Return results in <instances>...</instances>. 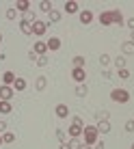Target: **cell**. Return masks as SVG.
Segmentation results:
<instances>
[{"instance_id": "6da1fadb", "label": "cell", "mask_w": 134, "mask_h": 149, "mask_svg": "<svg viewBox=\"0 0 134 149\" xmlns=\"http://www.w3.org/2000/svg\"><path fill=\"white\" fill-rule=\"evenodd\" d=\"M82 134H84V145H95L97 143V134H100V132H97V127L95 125H84V132H82Z\"/></svg>"}, {"instance_id": "7a4b0ae2", "label": "cell", "mask_w": 134, "mask_h": 149, "mask_svg": "<svg viewBox=\"0 0 134 149\" xmlns=\"http://www.w3.org/2000/svg\"><path fill=\"white\" fill-rule=\"evenodd\" d=\"M110 100L117 102V104H128L130 102V93L126 89H112L110 91Z\"/></svg>"}, {"instance_id": "3957f363", "label": "cell", "mask_w": 134, "mask_h": 149, "mask_svg": "<svg viewBox=\"0 0 134 149\" xmlns=\"http://www.w3.org/2000/svg\"><path fill=\"white\" fill-rule=\"evenodd\" d=\"M71 78H74L78 84H82V82L87 80V74H84V67H74L71 69Z\"/></svg>"}, {"instance_id": "277c9868", "label": "cell", "mask_w": 134, "mask_h": 149, "mask_svg": "<svg viewBox=\"0 0 134 149\" xmlns=\"http://www.w3.org/2000/svg\"><path fill=\"white\" fill-rule=\"evenodd\" d=\"M15 95V91H13V86H7V84H2L0 86V100H4V102H11V97Z\"/></svg>"}, {"instance_id": "5b68a950", "label": "cell", "mask_w": 134, "mask_h": 149, "mask_svg": "<svg viewBox=\"0 0 134 149\" xmlns=\"http://www.w3.org/2000/svg\"><path fill=\"white\" fill-rule=\"evenodd\" d=\"M45 30H48V24H45V22H41V19H37V22L33 24V33L37 35V37L45 35Z\"/></svg>"}, {"instance_id": "8992f818", "label": "cell", "mask_w": 134, "mask_h": 149, "mask_svg": "<svg viewBox=\"0 0 134 149\" xmlns=\"http://www.w3.org/2000/svg\"><path fill=\"white\" fill-rule=\"evenodd\" d=\"M33 52L37 56H43L45 52H48V43H45V41H37V43L33 45Z\"/></svg>"}, {"instance_id": "52a82bcc", "label": "cell", "mask_w": 134, "mask_h": 149, "mask_svg": "<svg viewBox=\"0 0 134 149\" xmlns=\"http://www.w3.org/2000/svg\"><path fill=\"white\" fill-rule=\"evenodd\" d=\"M100 24H102V26H110V24H112V9H110V11L100 13Z\"/></svg>"}, {"instance_id": "ba28073f", "label": "cell", "mask_w": 134, "mask_h": 149, "mask_svg": "<svg viewBox=\"0 0 134 149\" xmlns=\"http://www.w3.org/2000/svg\"><path fill=\"white\" fill-rule=\"evenodd\" d=\"M54 115L59 117V119H65V117L69 115V108H67V104H59V106L54 108Z\"/></svg>"}, {"instance_id": "9c48e42d", "label": "cell", "mask_w": 134, "mask_h": 149, "mask_svg": "<svg viewBox=\"0 0 134 149\" xmlns=\"http://www.w3.org/2000/svg\"><path fill=\"white\" fill-rule=\"evenodd\" d=\"M67 132H69V136H71V138H78L82 132H84V127H82V125H74V123H71Z\"/></svg>"}, {"instance_id": "30bf717a", "label": "cell", "mask_w": 134, "mask_h": 149, "mask_svg": "<svg viewBox=\"0 0 134 149\" xmlns=\"http://www.w3.org/2000/svg\"><path fill=\"white\" fill-rule=\"evenodd\" d=\"M121 52L123 54H134V41L132 39H128V41L121 43Z\"/></svg>"}, {"instance_id": "8fae6325", "label": "cell", "mask_w": 134, "mask_h": 149, "mask_svg": "<svg viewBox=\"0 0 134 149\" xmlns=\"http://www.w3.org/2000/svg\"><path fill=\"white\" fill-rule=\"evenodd\" d=\"M91 22H93V13L87 11V9L80 11V24H91Z\"/></svg>"}, {"instance_id": "7c38bea8", "label": "cell", "mask_w": 134, "mask_h": 149, "mask_svg": "<svg viewBox=\"0 0 134 149\" xmlns=\"http://www.w3.org/2000/svg\"><path fill=\"white\" fill-rule=\"evenodd\" d=\"M65 11L67 13H78L80 9H78V2H76V0H67L65 2Z\"/></svg>"}, {"instance_id": "4fadbf2b", "label": "cell", "mask_w": 134, "mask_h": 149, "mask_svg": "<svg viewBox=\"0 0 134 149\" xmlns=\"http://www.w3.org/2000/svg\"><path fill=\"white\" fill-rule=\"evenodd\" d=\"M48 50H52V52L61 50V39H59V37H50V41H48Z\"/></svg>"}, {"instance_id": "5bb4252c", "label": "cell", "mask_w": 134, "mask_h": 149, "mask_svg": "<svg viewBox=\"0 0 134 149\" xmlns=\"http://www.w3.org/2000/svg\"><path fill=\"white\" fill-rule=\"evenodd\" d=\"M45 86H48V78H45V76H39V78L35 80V89H37V91H43Z\"/></svg>"}, {"instance_id": "9a60e30c", "label": "cell", "mask_w": 134, "mask_h": 149, "mask_svg": "<svg viewBox=\"0 0 134 149\" xmlns=\"http://www.w3.org/2000/svg\"><path fill=\"white\" fill-rule=\"evenodd\" d=\"M15 9H17V11H30V2L28 0H17V2H15Z\"/></svg>"}, {"instance_id": "2e32d148", "label": "cell", "mask_w": 134, "mask_h": 149, "mask_svg": "<svg viewBox=\"0 0 134 149\" xmlns=\"http://www.w3.org/2000/svg\"><path fill=\"white\" fill-rule=\"evenodd\" d=\"M13 86H15V91H20V93H22V91H26V80L24 78H15V82H13Z\"/></svg>"}, {"instance_id": "e0dca14e", "label": "cell", "mask_w": 134, "mask_h": 149, "mask_svg": "<svg viewBox=\"0 0 134 149\" xmlns=\"http://www.w3.org/2000/svg\"><path fill=\"white\" fill-rule=\"evenodd\" d=\"M95 127H97V132H102V134H108V132H110V121H100Z\"/></svg>"}, {"instance_id": "ac0fdd59", "label": "cell", "mask_w": 134, "mask_h": 149, "mask_svg": "<svg viewBox=\"0 0 134 149\" xmlns=\"http://www.w3.org/2000/svg\"><path fill=\"white\" fill-rule=\"evenodd\" d=\"M2 82H4L7 86H11L13 82H15V74H13V71H4V76H2Z\"/></svg>"}, {"instance_id": "d6986e66", "label": "cell", "mask_w": 134, "mask_h": 149, "mask_svg": "<svg viewBox=\"0 0 134 149\" xmlns=\"http://www.w3.org/2000/svg\"><path fill=\"white\" fill-rule=\"evenodd\" d=\"M20 30H22L24 35H33V24H30V22H24V19H22V22H20Z\"/></svg>"}, {"instance_id": "ffe728a7", "label": "cell", "mask_w": 134, "mask_h": 149, "mask_svg": "<svg viewBox=\"0 0 134 149\" xmlns=\"http://www.w3.org/2000/svg\"><path fill=\"white\" fill-rule=\"evenodd\" d=\"M11 110H13L11 102H4V100H0V112H2V115H9Z\"/></svg>"}, {"instance_id": "44dd1931", "label": "cell", "mask_w": 134, "mask_h": 149, "mask_svg": "<svg viewBox=\"0 0 134 149\" xmlns=\"http://www.w3.org/2000/svg\"><path fill=\"white\" fill-rule=\"evenodd\" d=\"M112 24H117V26L123 24V15H121V11H117V9H112Z\"/></svg>"}, {"instance_id": "7402d4cb", "label": "cell", "mask_w": 134, "mask_h": 149, "mask_svg": "<svg viewBox=\"0 0 134 149\" xmlns=\"http://www.w3.org/2000/svg\"><path fill=\"white\" fill-rule=\"evenodd\" d=\"M82 145H84V143H82L80 138H71V141L67 143V149H82Z\"/></svg>"}, {"instance_id": "603a6c76", "label": "cell", "mask_w": 134, "mask_h": 149, "mask_svg": "<svg viewBox=\"0 0 134 149\" xmlns=\"http://www.w3.org/2000/svg\"><path fill=\"white\" fill-rule=\"evenodd\" d=\"M87 93H89V89H87V84H84V82L76 86V95H78V97H87Z\"/></svg>"}, {"instance_id": "cb8c5ba5", "label": "cell", "mask_w": 134, "mask_h": 149, "mask_svg": "<svg viewBox=\"0 0 134 149\" xmlns=\"http://www.w3.org/2000/svg\"><path fill=\"white\" fill-rule=\"evenodd\" d=\"M39 9H41V11H45V13H50V11H54V7H52V2H48V0H41V2H39Z\"/></svg>"}, {"instance_id": "d4e9b609", "label": "cell", "mask_w": 134, "mask_h": 149, "mask_svg": "<svg viewBox=\"0 0 134 149\" xmlns=\"http://www.w3.org/2000/svg\"><path fill=\"white\" fill-rule=\"evenodd\" d=\"M108 117H110V112H108V110H100L95 115V121L97 123H100V121H108Z\"/></svg>"}, {"instance_id": "484cf974", "label": "cell", "mask_w": 134, "mask_h": 149, "mask_svg": "<svg viewBox=\"0 0 134 149\" xmlns=\"http://www.w3.org/2000/svg\"><path fill=\"white\" fill-rule=\"evenodd\" d=\"M48 15H50V22H52V24L61 22V17H63V13H61V11H50Z\"/></svg>"}, {"instance_id": "4316f807", "label": "cell", "mask_w": 134, "mask_h": 149, "mask_svg": "<svg viewBox=\"0 0 134 149\" xmlns=\"http://www.w3.org/2000/svg\"><path fill=\"white\" fill-rule=\"evenodd\" d=\"M2 143H9V145L15 143V134L13 132H2Z\"/></svg>"}, {"instance_id": "83f0119b", "label": "cell", "mask_w": 134, "mask_h": 149, "mask_svg": "<svg viewBox=\"0 0 134 149\" xmlns=\"http://www.w3.org/2000/svg\"><path fill=\"white\" fill-rule=\"evenodd\" d=\"M112 63H115L117 71H119V69H126V58H123V56H117V58L112 61Z\"/></svg>"}, {"instance_id": "f1b7e54d", "label": "cell", "mask_w": 134, "mask_h": 149, "mask_svg": "<svg viewBox=\"0 0 134 149\" xmlns=\"http://www.w3.org/2000/svg\"><path fill=\"white\" fill-rule=\"evenodd\" d=\"M22 19H24V22H30V24H35V22H37V17H35V13H33V11H26Z\"/></svg>"}, {"instance_id": "f546056e", "label": "cell", "mask_w": 134, "mask_h": 149, "mask_svg": "<svg viewBox=\"0 0 134 149\" xmlns=\"http://www.w3.org/2000/svg\"><path fill=\"white\" fill-rule=\"evenodd\" d=\"M71 63H74V67H84V56H74V61H71Z\"/></svg>"}, {"instance_id": "4dcf8cb0", "label": "cell", "mask_w": 134, "mask_h": 149, "mask_svg": "<svg viewBox=\"0 0 134 149\" xmlns=\"http://www.w3.org/2000/svg\"><path fill=\"white\" fill-rule=\"evenodd\" d=\"M100 65L106 69L108 65H110V56H108V54H102V56H100Z\"/></svg>"}, {"instance_id": "1f68e13d", "label": "cell", "mask_w": 134, "mask_h": 149, "mask_svg": "<svg viewBox=\"0 0 134 149\" xmlns=\"http://www.w3.org/2000/svg\"><path fill=\"white\" fill-rule=\"evenodd\" d=\"M15 17H17V9H7V19H15Z\"/></svg>"}, {"instance_id": "d6a6232c", "label": "cell", "mask_w": 134, "mask_h": 149, "mask_svg": "<svg viewBox=\"0 0 134 149\" xmlns=\"http://www.w3.org/2000/svg\"><path fill=\"white\" fill-rule=\"evenodd\" d=\"M37 65H39V67H45V65H48V56H37Z\"/></svg>"}, {"instance_id": "836d02e7", "label": "cell", "mask_w": 134, "mask_h": 149, "mask_svg": "<svg viewBox=\"0 0 134 149\" xmlns=\"http://www.w3.org/2000/svg\"><path fill=\"white\" fill-rule=\"evenodd\" d=\"M56 138H59L61 143H65V130H61V127H59V130H56Z\"/></svg>"}, {"instance_id": "e575fe53", "label": "cell", "mask_w": 134, "mask_h": 149, "mask_svg": "<svg viewBox=\"0 0 134 149\" xmlns=\"http://www.w3.org/2000/svg\"><path fill=\"white\" fill-rule=\"evenodd\" d=\"M119 78H123V80L130 78V71H128V69H119Z\"/></svg>"}, {"instance_id": "d590c367", "label": "cell", "mask_w": 134, "mask_h": 149, "mask_svg": "<svg viewBox=\"0 0 134 149\" xmlns=\"http://www.w3.org/2000/svg\"><path fill=\"white\" fill-rule=\"evenodd\" d=\"M126 132H134V119L126 123Z\"/></svg>"}, {"instance_id": "8d00e7d4", "label": "cell", "mask_w": 134, "mask_h": 149, "mask_svg": "<svg viewBox=\"0 0 134 149\" xmlns=\"http://www.w3.org/2000/svg\"><path fill=\"white\" fill-rule=\"evenodd\" d=\"M71 123H74V125H82V127H84V123H82L80 117H74V119H71Z\"/></svg>"}, {"instance_id": "74e56055", "label": "cell", "mask_w": 134, "mask_h": 149, "mask_svg": "<svg viewBox=\"0 0 134 149\" xmlns=\"http://www.w3.org/2000/svg\"><path fill=\"white\" fill-rule=\"evenodd\" d=\"M28 58H30V61H33V63H37V54H35V52H33V50H30V52H28Z\"/></svg>"}, {"instance_id": "f35d334b", "label": "cell", "mask_w": 134, "mask_h": 149, "mask_svg": "<svg viewBox=\"0 0 134 149\" xmlns=\"http://www.w3.org/2000/svg\"><path fill=\"white\" fill-rule=\"evenodd\" d=\"M2 132H7V123H4L2 119H0V134H2Z\"/></svg>"}, {"instance_id": "ab89813d", "label": "cell", "mask_w": 134, "mask_h": 149, "mask_svg": "<svg viewBox=\"0 0 134 149\" xmlns=\"http://www.w3.org/2000/svg\"><path fill=\"white\" fill-rule=\"evenodd\" d=\"M126 24H128V28H130V30H134V17H130Z\"/></svg>"}, {"instance_id": "60d3db41", "label": "cell", "mask_w": 134, "mask_h": 149, "mask_svg": "<svg viewBox=\"0 0 134 149\" xmlns=\"http://www.w3.org/2000/svg\"><path fill=\"white\" fill-rule=\"evenodd\" d=\"M93 149H104V143H97V145H95Z\"/></svg>"}, {"instance_id": "b9f144b4", "label": "cell", "mask_w": 134, "mask_h": 149, "mask_svg": "<svg viewBox=\"0 0 134 149\" xmlns=\"http://www.w3.org/2000/svg\"><path fill=\"white\" fill-rule=\"evenodd\" d=\"M82 149H91V147H89V145H82Z\"/></svg>"}, {"instance_id": "7bdbcfd3", "label": "cell", "mask_w": 134, "mask_h": 149, "mask_svg": "<svg viewBox=\"0 0 134 149\" xmlns=\"http://www.w3.org/2000/svg\"><path fill=\"white\" fill-rule=\"evenodd\" d=\"M130 35H132V41H134V30H130Z\"/></svg>"}, {"instance_id": "ee69618b", "label": "cell", "mask_w": 134, "mask_h": 149, "mask_svg": "<svg viewBox=\"0 0 134 149\" xmlns=\"http://www.w3.org/2000/svg\"><path fill=\"white\" fill-rule=\"evenodd\" d=\"M0 43H2V33H0Z\"/></svg>"}, {"instance_id": "f6af8a7d", "label": "cell", "mask_w": 134, "mask_h": 149, "mask_svg": "<svg viewBox=\"0 0 134 149\" xmlns=\"http://www.w3.org/2000/svg\"><path fill=\"white\" fill-rule=\"evenodd\" d=\"M0 145H2V134H0Z\"/></svg>"}, {"instance_id": "bcb514c9", "label": "cell", "mask_w": 134, "mask_h": 149, "mask_svg": "<svg viewBox=\"0 0 134 149\" xmlns=\"http://www.w3.org/2000/svg\"><path fill=\"white\" fill-rule=\"evenodd\" d=\"M130 149H134V143H132V147H130Z\"/></svg>"}]
</instances>
